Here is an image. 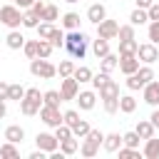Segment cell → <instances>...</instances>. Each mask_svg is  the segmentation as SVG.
Here are the masks:
<instances>
[{"label": "cell", "mask_w": 159, "mask_h": 159, "mask_svg": "<svg viewBox=\"0 0 159 159\" xmlns=\"http://www.w3.org/2000/svg\"><path fill=\"white\" fill-rule=\"evenodd\" d=\"M97 152H99V144H94V142H89V139H84L82 147H80V154H82V157H94Z\"/></svg>", "instance_id": "cell-34"}, {"label": "cell", "mask_w": 159, "mask_h": 159, "mask_svg": "<svg viewBox=\"0 0 159 159\" xmlns=\"http://www.w3.org/2000/svg\"><path fill=\"white\" fill-rule=\"evenodd\" d=\"M149 119H152V124H154V127L159 129V107H157V109L152 112V117H149Z\"/></svg>", "instance_id": "cell-55"}, {"label": "cell", "mask_w": 159, "mask_h": 159, "mask_svg": "<svg viewBox=\"0 0 159 159\" xmlns=\"http://www.w3.org/2000/svg\"><path fill=\"white\" fill-rule=\"evenodd\" d=\"M22 52L27 55V60H35V57H37V40H25Z\"/></svg>", "instance_id": "cell-38"}, {"label": "cell", "mask_w": 159, "mask_h": 159, "mask_svg": "<svg viewBox=\"0 0 159 159\" xmlns=\"http://www.w3.org/2000/svg\"><path fill=\"white\" fill-rule=\"evenodd\" d=\"M25 92H27V89H25L22 84H10V92H7V99H17V102H20V99L25 97Z\"/></svg>", "instance_id": "cell-42"}, {"label": "cell", "mask_w": 159, "mask_h": 159, "mask_svg": "<svg viewBox=\"0 0 159 159\" xmlns=\"http://www.w3.org/2000/svg\"><path fill=\"white\" fill-rule=\"evenodd\" d=\"M57 17H60V10H57L55 5H47L45 12H42V20H45V22H55Z\"/></svg>", "instance_id": "cell-43"}, {"label": "cell", "mask_w": 159, "mask_h": 159, "mask_svg": "<svg viewBox=\"0 0 159 159\" xmlns=\"http://www.w3.org/2000/svg\"><path fill=\"white\" fill-rule=\"evenodd\" d=\"M35 144H37V149H42V152H47V154H52V152L60 147L57 137L50 134V132H40V134L35 137Z\"/></svg>", "instance_id": "cell-5"}, {"label": "cell", "mask_w": 159, "mask_h": 159, "mask_svg": "<svg viewBox=\"0 0 159 159\" xmlns=\"http://www.w3.org/2000/svg\"><path fill=\"white\" fill-rule=\"evenodd\" d=\"M52 50H55V47H52L50 40H37V57H45V60H47V57L52 55Z\"/></svg>", "instance_id": "cell-32"}, {"label": "cell", "mask_w": 159, "mask_h": 159, "mask_svg": "<svg viewBox=\"0 0 159 159\" xmlns=\"http://www.w3.org/2000/svg\"><path fill=\"white\" fill-rule=\"evenodd\" d=\"M139 42L137 40H119V55H137Z\"/></svg>", "instance_id": "cell-27"}, {"label": "cell", "mask_w": 159, "mask_h": 159, "mask_svg": "<svg viewBox=\"0 0 159 159\" xmlns=\"http://www.w3.org/2000/svg\"><path fill=\"white\" fill-rule=\"evenodd\" d=\"M7 114V107H5V99H0V119Z\"/></svg>", "instance_id": "cell-58"}, {"label": "cell", "mask_w": 159, "mask_h": 159, "mask_svg": "<svg viewBox=\"0 0 159 159\" xmlns=\"http://www.w3.org/2000/svg\"><path fill=\"white\" fill-rule=\"evenodd\" d=\"M129 22H132L134 27H137V25H147V22H149V12H147L144 7H137V10L129 15Z\"/></svg>", "instance_id": "cell-24"}, {"label": "cell", "mask_w": 159, "mask_h": 159, "mask_svg": "<svg viewBox=\"0 0 159 159\" xmlns=\"http://www.w3.org/2000/svg\"><path fill=\"white\" fill-rule=\"evenodd\" d=\"M147 35H149V42L159 45V20H149V27H147Z\"/></svg>", "instance_id": "cell-36"}, {"label": "cell", "mask_w": 159, "mask_h": 159, "mask_svg": "<svg viewBox=\"0 0 159 159\" xmlns=\"http://www.w3.org/2000/svg\"><path fill=\"white\" fill-rule=\"evenodd\" d=\"M104 17H107V7H104L102 2H94V5H89V7H87V20H89V22L99 25Z\"/></svg>", "instance_id": "cell-12"}, {"label": "cell", "mask_w": 159, "mask_h": 159, "mask_svg": "<svg viewBox=\"0 0 159 159\" xmlns=\"http://www.w3.org/2000/svg\"><path fill=\"white\" fill-rule=\"evenodd\" d=\"M0 157H5V159H17V157H20V149H17V144L5 139V144L0 147Z\"/></svg>", "instance_id": "cell-23"}, {"label": "cell", "mask_w": 159, "mask_h": 159, "mask_svg": "<svg viewBox=\"0 0 159 159\" xmlns=\"http://www.w3.org/2000/svg\"><path fill=\"white\" fill-rule=\"evenodd\" d=\"M89 129H92V127H89V122H84V119H77V122L72 124V134L80 137V139H84V137L89 134Z\"/></svg>", "instance_id": "cell-29"}, {"label": "cell", "mask_w": 159, "mask_h": 159, "mask_svg": "<svg viewBox=\"0 0 159 159\" xmlns=\"http://www.w3.org/2000/svg\"><path fill=\"white\" fill-rule=\"evenodd\" d=\"M40 119L47 124V127H60L65 119H62V112H60V107H52V104H42L40 107Z\"/></svg>", "instance_id": "cell-4"}, {"label": "cell", "mask_w": 159, "mask_h": 159, "mask_svg": "<svg viewBox=\"0 0 159 159\" xmlns=\"http://www.w3.org/2000/svg\"><path fill=\"white\" fill-rule=\"evenodd\" d=\"M52 30H55V22H45V20H42V22L37 25V35H40V40H47V37L52 35Z\"/></svg>", "instance_id": "cell-37"}, {"label": "cell", "mask_w": 159, "mask_h": 159, "mask_svg": "<svg viewBox=\"0 0 159 159\" xmlns=\"http://www.w3.org/2000/svg\"><path fill=\"white\" fill-rule=\"evenodd\" d=\"M139 134L137 132H127V134H122V142H124V147H132V149H137L139 147Z\"/></svg>", "instance_id": "cell-39"}, {"label": "cell", "mask_w": 159, "mask_h": 159, "mask_svg": "<svg viewBox=\"0 0 159 159\" xmlns=\"http://www.w3.org/2000/svg\"><path fill=\"white\" fill-rule=\"evenodd\" d=\"M137 57H139L144 65H152V62H157V60H159V50H157V45H154V42H144V45H139Z\"/></svg>", "instance_id": "cell-6"}, {"label": "cell", "mask_w": 159, "mask_h": 159, "mask_svg": "<svg viewBox=\"0 0 159 159\" xmlns=\"http://www.w3.org/2000/svg\"><path fill=\"white\" fill-rule=\"evenodd\" d=\"M62 119H65V124L72 127V124L80 119V112H77V109H67V112H62Z\"/></svg>", "instance_id": "cell-48"}, {"label": "cell", "mask_w": 159, "mask_h": 159, "mask_svg": "<svg viewBox=\"0 0 159 159\" xmlns=\"http://www.w3.org/2000/svg\"><path fill=\"white\" fill-rule=\"evenodd\" d=\"M0 22L2 25H7L10 30H17L20 25H22V12H20V7L12 2V5H2L0 7Z\"/></svg>", "instance_id": "cell-3"}, {"label": "cell", "mask_w": 159, "mask_h": 159, "mask_svg": "<svg viewBox=\"0 0 159 159\" xmlns=\"http://www.w3.org/2000/svg\"><path fill=\"white\" fill-rule=\"evenodd\" d=\"M75 102L80 104V109H84V112H89V109H94V102H97V94H94V92H89V89H84V92H77V97H75Z\"/></svg>", "instance_id": "cell-11"}, {"label": "cell", "mask_w": 159, "mask_h": 159, "mask_svg": "<svg viewBox=\"0 0 159 159\" xmlns=\"http://www.w3.org/2000/svg\"><path fill=\"white\" fill-rule=\"evenodd\" d=\"M45 154H47V152L37 149V152H32V154H30V159H45Z\"/></svg>", "instance_id": "cell-57"}, {"label": "cell", "mask_w": 159, "mask_h": 159, "mask_svg": "<svg viewBox=\"0 0 159 159\" xmlns=\"http://www.w3.org/2000/svg\"><path fill=\"white\" fill-rule=\"evenodd\" d=\"M109 80V72H99V75H92V84H94V89H99L104 82Z\"/></svg>", "instance_id": "cell-49"}, {"label": "cell", "mask_w": 159, "mask_h": 159, "mask_svg": "<svg viewBox=\"0 0 159 159\" xmlns=\"http://www.w3.org/2000/svg\"><path fill=\"white\" fill-rule=\"evenodd\" d=\"M147 12H149V20H159V0H154Z\"/></svg>", "instance_id": "cell-52"}, {"label": "cell", "mask_w": 159, "mask_h": 159, "mask_svg": "<svg viewBox=\"0 0 159 159\" xmlns=\"http://www.w3.org/2000/svg\"><path fill=\"white\" fill-rule=\"evenodd\" d=\"M142 154H144L147 159H159V139H154V137L144 139V149H142Z\"/></svg>", "instance_id": "cell-16"}, {"label": "cell", "mask_w": 159, "mask_h": 159, "mask_svg": "<svg viewBox=\"0 0 159 159\" xmlns=\"http://www.w3.org/2000/svg\"><path fill=\"white\" fill-rule=\"evenodd\" d=\"M7 92H10V84L7 82H0V99H7Z\"/></svg>", "instance_id": "cell-54"}, {"label": "cell", "mask_w": 159, "mask_h": 159, "mask_svg": "<svg viewBox=\"0 0 159 159\" xmlns=\"http://www.w3.org/2000/svg\"><path fill=\"white\" fill-rule=\"evenodd\" d=\"M12 2H15L20 10H27V7H32V2H35V0H12Z\"/></svg>", "instance_id": "cell-53"}, {"label": "cell", "mask_w": 159, "mask_h": 159, "mask_svg": "<svg viewBox=\"0 0 159 159\" xmlns=\"http://www.w3.org/2000/svg\"><path fill=\"white\" fill-rule=\"evenodd\" d=\"M65 47H67V52L72 57H80L82 60L87 55V35L80 32V30H70L65 35Z\"/></svg>", "instance_id": "cell-1"}, {"label": "cell", "mask_w": 159, "mask_h": 159, "mask_svg": "<svg viewBox=\"0 0 159 159\" xmlns=\"http://www.w3.org/2000/svg\"><path fill=\"white\" fill-rule=\"evenodd\" d=\"M40 107H42V102H37V99H32V97H22V99H20V112H22L25 117L40 114Z\"/></svg>", "instance_id": "cell-13"}, {"label": "cell", "mask_w": 159, "mask_h": 159, "mask_svg": "<svg viewBox=\"0 0 159 159\" xmlns=\"http://www.w3.org/2000/svg\"><path fill=\"white\" fill-rule=\"evenodd\" d=\"M92 70L89 67H84V65H80V67H75V72H72V77L80 82V84H84V82H92Z\"/></svg>", "instance_id": "cell-21"}, {"label": "cell", "mask_w": 159, "mask_h": 159, "mask_svg": "<svg viewBox=\"0 0 159 159\" xmlns=\"http://www.w3.org/2000/svg\"><path fill=\"white\" fill-rule=\"evenodd\" d=\"M137 109V99L132 97V94H124V97H119V112H124V114H132Z\"/></svg>", "instance_id": "cell-25"}, {"label": "cell", "mask_w": 159, "mask_h": 159, "mask_svg": "<svg viewBox=\"0 0 159 159\" xmlns=\"http://www.w3.org/2000/svg\"><path fill=\"white\" fill-rule=\"evenodd\" d=\"M5 139H7V142H15V144H20V142L25 139V129H22L20 124H10V127L5 129Z\"/></svg>", "instance_id": "cell-18"}, {"label": "cell", "mask_w": 159, "mask_h": 159, "mask_svg": "<svg viewBox=\"0 0 159 159\" xmlns=\"http://www.w3.org/2000/svg\"><path fill=\"white\" fill-rule=\"evenodd\" d=\"M92 52L102 60L104 55H109V40H104V37H97L94 42H92Z\"/></svg>", "instance_id": "cell-20"}, {"label": "cell", "mask_w": 159, "mask_h": 159, "mask_svg": "<svg viewBox=\"0 0 159 159\" xmlns=\"http://www.w3.org/2000/svg\"><path fill=\"white\" fill-rule=\"evenodd\" d=\"M119 157L122 159H139V149H132V147H119Z\"/></svg>", "instance_id": "cell-47"}, {"label": "cell", "mask_w": 159, "mask_h": 159, "mask_svg": "<svg viewBox=\"0 0 159 159\" xmlns=\"http://www.w3.org/2000/svg\"><path fill=\"white\" fill-rule=\"evenodd\" d=\"M5 42H7V47H10V50H22L25 37H22V32H20V30H10V32H7V37H5Z\"/></svg>", "instance_id": "cell-17"}, {"label": "cell", "mask_w": 159, "mask_h": 159, "mask_svg": "<svg viewBox=\"0 0 159 159\" xmlns=\"http://www.w3.org/2000/svg\"><path fill=\"white\" fill-rule=\"evenodd\" d=\"M122 144H124V142H122V134H119V132L104 134V142H102L104 152H119V147H122Z\"/></svg>", "instance_id": "cell-14"}, {"label": "cell", "mask_w": 159, "mask_h": 159, "mask_svg": "<svg viewBox=\"0 0 159 159\" xmlns=\"http://www.w3.org/2000/svg\"><path fill=\"white\" fill-rule=\"evenodd\" d=\"M119 40H134V25H119V32H117Z\"/></svg>", "instance_id": "cell-40"}, {"label": "cell", "mask_w": 159, "mask_h": 159, "mask_svg": "<svg viewBox=\"0 0 159 159\" xmlns=\"http://www.w3.org/2000/svg\"><path fill=\"white\" fill-rule=\"evenodd\" d=\"M97 92H99V99H109V97H119V84H117L114 80H107V82H104V84H102V87H99Z\"/></svg>", "instance_id": "cell-15"}, {"label": "cell", "mask_w": 159, "mask_h": 159, "mask_svg": "<svg viewBox=\"0 0 159 159\" xmlns=\"http://www.w3.org/2000/svg\"><path fill=\"white\" fill-rule=\"evenodd\" d=\"M117 32H119V25L114 22V20H102L99 25H97V37H104V40H114L117 37Z\"/></svg>", "instance_id": "cell-9"}, {"label": "cell", "mask_w": 159, "mask_h": 159, "mask_svg": "<svg viewBox=\"0 0 159 159\" xmlns=\"http://www.w3.org/2000/svg\"><path fill=\"white\" fill-rule=\"evenodd\" d=\"M119 70L124 75H132L139 70V57L137 55H119Z\"/></svg>", "instance_id": "cell-10"}, {"label": "cell", "mask_w": 159, "mask_h": 159, "mask_svg": "<svg viewBox=\"0 0 159 159\" xmlns=\"http://www.w3.org/2000/svg\"><path fill=\"white\" fill-rule=\"evenodd\" d=\"M45 7H47V5H45V2H42V0H35V2H32V7H30V10H32V12H35V15H40V20H42V12H45Z\"/></svg>", "instance_id": "cell-51"}, {"label": "cell", "mask_w": 159, "mask_h": 159, "mask_svg": "<svg viewBox=\"0 0 159 159\" xmlns=\"http://www.w3.org/2000/svg\"><path fill=\"white\" fill-rule=\"evenodd\" d=\"M84 139H89V142H94V144H102V142H104V134H102L99 129H89V134H87Z\"/></svg>", "instance_id": "cell-50"}, {"label": "cell", "mask_w": 159, "mask_h": 159, "mask_svg": "<svg viewBox=\"0 0 159 159\" xmlns=\"http://www.w3.org/2000/svg\"><path fill=\"white\" fill-rule=\"evenodd\" d=\"M80 92V82L75 77H62V87H60V94H62V102L67 99H75Z\"/></svg>", "instance_id": "cell-7"}, {"label": "cell", "mask_w": 159, "mask_h": 159, "mask_svg": "<svg viewBox=\"0 0 159 159\" xmlns=\"http://www.w3.org/2000/svg\"><path fill=\"white\" fill-rule=\"evenodd\" d=\"M65 2H80V0H65Z\"/></svg>", "instance_id": "cell-59"}, {"label": "cell", "mask_w": 159, "mask_h": 159, "mask_svg": "<svg viewBox=\"0 0 159 159\" xmlns=\"http://www.w3.org/2000/svg\"><path fill=\"white\" fill-rule=\"evenodd\" d=\"M60 152H62L65 157H70V154L80 152V142H77L75 137H70V139H62V142H60Z\"/></svg>", "instance_id": "cell-22"}, {"label": "cell", "mask_w": 159, "mask_h": 159, "mask_svg": "<svg viewBox=\"0 0 159 159\" xmlns=\"http://www.w3.org/2000/svg\"><path fill=\"white\" fill-rule=\"evenodd\" d=\"M60 102H62V94H60L57 89H47V92H42V104L60 107Z\"/></svg>", "instance_id": "cell-28"}, {"label": "cell", "mask_w": 159, "mask_h": 159, "mask_svg": "<svg viewBox=\"0 0 159 159\" xmlns=\"http://www.w3.org/2000/svg\"><path fill=\"white\" fill-rule=\"evenodd\" d=\"M142 94H144V102L152 104V107H159V80H152L142 87Z\"/></svg>", "instance_id": "cell-8"}, {"label": "cell", "mask_w": 159, "mask_h": 159, "mask_svg": "<svg viewBox=\"0 0 159 159\" xmlns=\"http://www.w3.org/2000/svg\"><path fill=\"white\" fill-rule=\"evenodd\" d=\"M55 137H57V142H62V139H70V137H75V134H72V127L62 122L60 127H55Z\"/></svg>", "instance_id": "cell-35"}, {"label": "cell", "mask_w": 159, "mask_h": 159, "mask_svg": "<svg viewBox=\"0 0 159 159\" xmlns=\"http://www.w3.org/2000/svg\"><path fill=\"white\" fill-rule=\"evenodd\" d=\"M99 67H102V72H112V70H117L119 67V55H104L102 60H99Z\"/></svg>", "instance_id": "cell-19"}, {"label": "cell", "mask_w": 159, "mask_h": 159, "mask_svg": "<svg viewBox=\"0 0 159 159\" xmlns=\"http://www.w3.org/2000/svg\"><path fill=\"white\" fill-rule=\"evenodd\" d=\"M22 25L25 27H32V30H37V25H40V15H35L30 7L22 12Z\"/></svg>", "instance_id": "cell-30"}, {"label": "cell", "mask_w": 159, "mask_h": 159, "mask_svg": "<svg viewBox=\"0 0 159 159\" xmlns=\"http://www.w3.org/2000/svg\"><path fill=\"white\" fill-rule=\"evenodd\" d=\"M72 72H75V62H72V60H62L60 67H57L60 80H62V77H72Z\"/></svg>", "instance_id": "cell-33"}, {"label": "cell", "mask_w": 159, "mask_h": 159, "mask_svg": "<svg viewBox=\"0 0 159 159\" xmlns=\"http://www.w3.org/2000/svg\"><path fill=\"white\" fill-rule=\"evenodd\" d=\"M104 112H107V114L119 112V97H109V99H104Z\"/></svg>", "instance_id": "cell-46"}, {"label": "cell", "mask_w": 159, "mask_h": 159, "mask_svg": "<svg viewBox=\"0 0 159 159\" xmlns=\"http://www.w3.org/2000/svg\"><path fill=\"white\" fill-rule=\"evenodd\" d=\"M137 75H139V80H142L144 84L154 80V72H152V67H149V65H144V67H139V70H137Z\"/></svg>", "instance_id": "cell-45"}, {"label": "cell", "mask_w": 159, "mask_h": 159, "mask_svg": "<svg viewBox=\"0 0 159 159\" xmlns=\"http://www.w3.org/2000/svg\"><path fill=\"white\" fill-rule=\"evenodd\" d=\"M47 40L52 42V47H62V45H65V32H62L60 27H55V30H52V35H50Z\"/></svg>", "instance_id": "cell-41"}, {"label": "cell", "mask_w": 159, "mask_h": 159, "mask_svg": "<svg viewBox=\"0 0 159 159\" xmlns=\"http://www.w3.org/2000/svg\"><path fill=\"white\" fill-rule=\"evenodd\" d=\"M137 2V7H144V10H149V5L154 2V0H134Z\"/></svg>", "instance_id": "cell-56"}, {"label": "cell", "mask_w": 159, "mask_h": 159, "mask_svg": "<svg viewBox=\"0 0 159 159\" xmlns=\"http://www.w3.org/2000/svg\"><path fill=\"white\" fill-rule=\"evenodd\" d=\"M154 129H157V127L152 124V119H149V122L144 119V122H139V124H137V129H134V132H137L142 139H149V137H154Z\"/></svg>", "instance_id": "cell-26"}, {"label": "cell", "mask_w": 159, "mask_h": 159, "mask_svg": "<svg viewBox=\"0 0 159 159\" xmlns=\"http://www.w3.org/2000/svg\"><path fill=\"white\" fill-rule=\"evenodd\" d=\"M62 27L77 30V27H80V15H77V12H65V15H62Z\"/></svg>", "instance_id": "cell-31"}, {"label": "cell", "mask_w": 159, "mask_h": 159, "mask_svg": "<svg viewBox=\"0 0 159 159\" xmlns=\"http://www.w3.org/2000/svg\"><path fill=\"white\" fill-rule=\"evenodd\" d=\"M127 87L134 92V89H142V87H144V82L139 80V75H137V72H132V75H127Z\"/></svg>", "instance_id": "cell-44"}, {"label": "cell", "mask_w": 159, "mask_h": 159, "mask_svg": "<svg viewBox=\"0 0 159 159\" xmlns=\"http://www.w3.org/2000/svg\"><path fill=\"white\" fill-rule=\"evenodd\" d=\"M30 72L40 80H52L57 75V67L45 57H35V60H30Z\"/></svg>", "instance_id": "cell-2"}]
</instances>
